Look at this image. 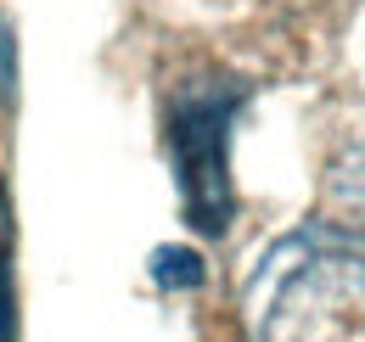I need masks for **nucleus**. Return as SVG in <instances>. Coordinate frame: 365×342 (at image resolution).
Listing matches in <instances>:
<instances>
[{
	"mask_svg": "<svg viewBox=\"0 0 365 342\" xmlns=\"http://www.w3.org/2000/svg\"><path fill=\"white\" fill-rule=\"evenodd\" d=\"M259 342H365V242L343 230H298L259 264L253 286Z\"/></svg>",
	"mask_w": 365,
	"mask_h": 342,
	"instance_id": "f257e3e1",
	"label": "nucleus"
},
{
	"mask_svg": "<svg viewBox=\"0 0 365 342\" xmlns=\"http://www.w3.org/2000/svg\"><path fill=\"white\" fill-rule=\"evenodd\" d=\"M247 90L236 79H191L169 101V152L180 174L185 219L202 236H225L230 224V124Z\"/></svg>",
	"mask_w": 365,
	"mask_h": 342,
	"instance_id": "f03ea898",
	"label": "nucleus"
},
{
	"mask_svg": "<svg viewBox=\"0 0 365 342\" xmlns=\"http://www.w3.org/2000/svg\"><path fill=\"white\" fill-rule=\"evenodd\" d=\"M152 281L158 286H202V258L185 247H158L152 253Z\"/></svg>",
	"mask_w": 365,
	"mask_h": 342,
	"instance_id": "7ed1b4c3",
	"label": "nucleus"
},
{
	"mask_svg": "<svg viewBox=\"0 0 365 342\" xmlns=\"http://www.w3.org/2000/svg\"><path fill=\"white\" fill-rule=\"evenodd\" d=\"M11 85H17V68H11V28L0 17V107L11 101Z\"/></svg>",
	"mask_w": 365,
	"mask_h": 342,
	"instance_id": "20e7f679",
	"label": "nucleus"
},
{
	"mask_svg": "<svg viewBox=\"0 0 365 342\" xmlns=\"http://www.w3.org/2000/svg\"><path fill=\"white\" fill-rule=\"evenodd\" d=\"M0 242H6V202H0ZM0 281H6V253H0Z\"/></svg>",
	"mask_w": 365,
	"mask_h": 342,
	"instance_id": "39448f33",
	"label": "nucleus"
}]
</instances>
